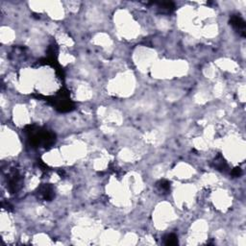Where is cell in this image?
<instances>
[{
  "mask_svg": "<svg viewBox=\"0 0 246 246\" xmlns=\"http://www.w3.org/2000/svg\"><path fill=\"white\" fill-rule=\"evenodd\" d=\"M40 194L44 199H51L53 197V190L51 186H44L40 190Z\"/></svg>",
  "mask_w": 246,
  "mask_h": 246,
  "instance_id": "2",
  "label": "cell"
},
{
  "mask_svg": "<svg viewBox=\"0 0 246 246\" xmlns=\"http://www.w3.org/2000/svg\"><path fill=\"white\" fill-rule=\"evenodd\" d=\"M231 24H232L236 30H238V32L241 33L243 36L245 35V23L241 19V17H237V16H234L232 17V19H231Z\"/></svg>",
  "mask_w": 246,
  "mask_h": 246,
  "instance_id": "1",
  "label": "cell"
},
{
  "mask_svg": "<svg viewBox=\"0 0 246 246\" xmlns=\"http://www.w3.org/2000/svg\"><path fill=\"white\" fill-rule=\"evenodd\" d=\"M233 174L235 176H240L241 174V169L240 168H235L234 171H233Z\"/></svg>",
  "mask_w": 246,
  "mask_h": 246,
  "instance_id": "5",
  "label": "cell"
},
{
  "mask_svg": "<svg viewBox=\"0 0 246 246\" xmlns=\"http://www.w3.org/2000/svg\"><path fill=\"white\" fill-rule=\"evenodd\" d=\"M177 243H178V240H177V236L175 235L170 234L165 237V244L166 245H176Z\"/></svg>",
  "mask_w": 246,
  "mask_h": 246,
  "instance_id": "3",
  "label": "cell"
},
{
  "mask_svg": "<svg viewBox=\"0 0 246 246\" xmlns=\"http://www.w3.org/2000/svg\"><path fill=\"white\" fill-rule=\"evenodd\" d=\"M160 186L162 187V189H163V190H168L169 189V183L166 182V181H162Z\"/></svg>",
  "mask_w": 246,
  "mask_h": 246,
  "instance_id": "4",
  "label": "cell"
}]
</instances>
